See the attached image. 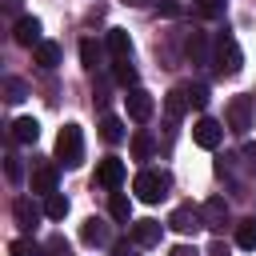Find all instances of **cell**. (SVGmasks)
Instances as JSON below:
<instances>
[{"instance_id": "6da1fadb", "label": "cell", "mask_w": 256, "mask_h": 256, "mask_svg": "<svg viewBox=\"0 0 256 256\" xmlns=\"http://www.w3.org/2000/svg\"><path fill=\"white\" fill-rule=\"evenodd\" d=\"M56 164L60 168H80L84 164V132L80 124H64L56 136Z\"/></svg>"}, {"instance_id": "7a4b0ae2", "label": "cell", "mask_w": 256, "mask_h": 256, "mask_svg": "<svg viewBox=\"0 0 256 256\" xmlns=\"http://www.w3.org/2000/svg\"><path fill=\"white\" fill-rule=\"evenodd\" d=\"M168 188H172V176H168L164 168H144V172L132 180V192H136L144 204H160V200L168 196Z\"/></svg>"}, {"instance_id": "3957f363", "label": "cell", "mask_w": 256, "mask_h": 256, "mask_svg": "<svg viewBox=\"0 0 256 256\" xmlns=\"http://www.w3.org/2000/svg\"><path fill=\"white\" fill-rule=\"evenodd\" d=\"M212 64H216L220 76H236V72L244 68V52H240V44H236L232 32H220V36H216V56H212Z\"/></svg>"}, {"instance_id": "277c9868", "label": "cell", "mask_w": 256, "mask_h": 256, "mask_svg": "<svg viewBox=\"0 0 256 256\" xmlns=\"http://www.w3.org/2000/svg\"><path fill=\"white\" fill-rule=\"evenodd\" d=\"M224 116H228V128L232 132H248L256 124V96H232Z\"/></svg>"}, {"instance_id": "5b68a950", "label": "cell", "mask_w": 256, "mask_h": 256, "mask_svg": "<svg viewBox=\"0 0 256 256\" xmlns=\"http://www.w3.org/2000/svg\"><path fill=\"white\" fill-rule=\"evenodd\" d=\"M168 228H176V232H184V236H196V232L204 228V212H196L192 204H180V208L168 216Z\"/></svg>"}, {"instance_id": "8992f818", "label": "cell", "mask_w": 256, "mask_h": 256, "mask_svg": "<svg viewBox=\"0 0 256 256\" xmlns=\"http://www.w3.org/2000/svg\"><path fill=\"white\" fill-rule=\"evenodd\" d=\"M96 184H100V188H108V192H116V188L124 184V160L104 156V160L96 164Z\"/></svg>"}, {"instance_id": "52a82bcc", "label": "cell", "mask_w": 256, "mask_h": 256, "mask_svg": "<svg viewBox=\"0 0 256 256\" xmlns=\"http://www.w3.org/2000/svg\"><path fill=\"white\" fill-rule=\"evenodd\" d=\"M124 104H128V116H132L136 124H144V120L152 116V92H144V88H128Z\"/></svg>"}, {"instance_id": "ba28073f", "label": "cell", "mask_w": 256, "mask_h": 256, "mask_svg": "<svg viewBox=\"0 0 256 256\" xmlns=\"http://www.w3.org/2000/svg\"><path fill=\"white\" fill-rule=\"evenodd\" d=\"M192 140H196L200 148H216V144L224 140V128H220L216 120H208V116H200V120L192 124Z\"/></svg>"}, {"instance_id": "9c48e42d", "label": "cell", "mask_w": 256, "mask_h": 256, "mask_svg": "<svg viewBox=\"0 0 256 256\" xmlns=\"http://www.w3.org/2000/svg\"><path fill=\"white\" fill-rule=\"evenodd\" d=\"M12 36H16V44H24V48H36V44H44V40H40V20H36V16H20Z\"/></svg>"}, {"instance_id": "30bf717a", "label": "cell", "mask_w": 256, "mask_h": 256, "mask_svg": "<svg viewBox=\"0 0 256 256\" xmlns=\"http://www.w3.org/2000/svg\"><path fill=\"white\" fill-rule=\"evenodd\" d=\"M104 44H108V56H112V60H128V56H132V40H128L124 28H108V32H104Z\"/></svg>"}, {"instance_id": "8fae6325", "label": "cell", "mask_w": 256, "mask_h": 256, "mask_svg": "<svg viewBox=\"0 0 256 256\" xmlns=\"http://www.w3.org/2000/svg\"><path fill=\"white\" fill-rule=\"evenodd\" d=\"M32 192L36 196H52L56 192V168L52 164H36L32 168Z\"/></svg>"}, {"instance_id": "7c38bea8", "label": "cell", "mask_w": 256, "mask_h": 256, "mask_svg": "<svg viewBox=\"0 0 256 256\" xmlns=\"http://www.w3.org/2000/svg\"><path fill=\"white\" fill-rule=\"evenodd\" d=\"M160 232H164V224H160V220H136V224H132V240H136L140 248L160 244Z\"/></svg>"}, {"instance_id": "4fadbf2b", "label": "cell", "mask_w": 256, "mask_h": 256, "mask_svg": "<svg viewBox=\"0 0 256 256\" xmlns=\"http://www.w3.org/2000/svg\"><path fill=\"white\" fill-rule=\"evenodd\" d=\"M12 216H16V224H20L24 232H32V228H36V220H40V208H36L28 196H20V200L12 204Z\"/></svg>"}, {"instance_id": "5bb4252c", "label": "cell", "mask_w": 256, "mask_h": 256, "mask_svg": "<svg viewBox=\"0 0 256 256\" xmlns=\"http://www.w3.org/2000/svg\"><path fill=\"white\" fill-rule=\"evenodd\" d=\"M228 224V204L220 200V196H212L208 204H204V228H212V232H220Z\"/></svg>"}, {"instance_id": "9a60e30c", "label": "cell", "mask_w": 256, "mask_h": 256, "mask_svg": "<svg viewBox=\"0 0 256 256\" xmlns=\"http://www.w3.org/2000/svg\"><path fill=\"white\" fill-rule=\"evenodd\" d=\"M36 136H40V120L36 116H20L12 124V140L16 144H36Z\"/></svg>"}, {"instance_id": "2e32d148", "label": "cell", "mask_w": 256, "mask_h": 256, "mask_svg": "<svg viewBox=\"0 0 256 256\" xmlns=\"http://www.w3.org/2000/svg\"><path fill=\"white\" fill-rule=\"evenodd\" d=\"M112 80L120 88H136V64H132V56L128 60H112Z\"/></svg>"}, {"instance_id": "e0dca14e", "label": "cell", "mask_w": 256, "mask_h": 256, "mask_svg": "<svg viewBox=\"0 0 256 256\" xmlns=\"http://www.w3.org/2000/svg\"><path fill=\"white\" fill-rule=\"evenodd\" d=\"M108 212H112V220L128 224V220H132V200H128L124 192H112V196H108Z\"/></svg>"}, {"instance_id": "ac0fdd59", "label": "cell", "mask_w": 256, "mask_h": 256, "mask_svg": "<svg viewBox=\"0 0 256 256\" xmlns=\"http://www.w3.org/2000/svg\"><path fill=\"white\" fill-rule=\"evenodd\" d=\"M236 244H240L244 252L256 248V216H244V220L236 224Z\"/></svg>"}, {"instance_id": "d6986e66", "label": "cell", "mask_w": 256, "mask_h": 256, "mask_svg": "<svg viewBox=\"0 0 256 256\" xmlns=\"http://www.w3.org/2000/svg\"><path fill=\"white\" fill-rule=\"evenodd\" d=\"M184 48H188V60L192 64H208V40H204V32H192Z\"/></svg>"}, {"instance_id": "ffe728a7", "label": "cell", "mask_w": 256, "mask_h": 256, "mask_svg": "<svg viewBox=\"0 0 256 256\" xmlns=\"http://www.w3.org/2000/svg\"><path fill=\"white\" fill-rule=\"evenodd\" d=\"M36 64H40V68H56V64H60V44H52V40L36 44Z\"/></svg>"}, {"instance_id": "44dd1931", "label": "cell", "mask_w": 256, "mask_h": 256, "mask_svg": "<svg viewBox=\"0 0 256 256\" xmlns=\"http://www.w3.org/2000/svg\"><path fill=\"white\" fill-rule=\"evenodd\" d=\"M184 108H188V88H172L168 100H164V112L176 120V116H184Z\"/></svg>"}, {"instance_id": "7402d4cb", "label": "cell", "mask_w": 256, "mask_h": 256, "mask_svg": "<svg viewBox=\"0 0 256 256\" xmlns=\"http://www.w3.org/2000/svg\"><path fill=\"white\" fill-rule=\"evenodd\" d=\"M44 216H48V220H64V216H68V196H60V192L44 196Z\"/></svg>"}, {"instance_id": "603a6c76", "label": "cell", "mask_w": 256, "mask_h": 256, "mask_svg": "<svg viewBox=\"0 0 256 256\" xmlns=\"http://www.w3.org/2000/svg\"><path fill=\"white\" fill-rule=\"evenodd\" d=\"M100 136H104L108 144H120V140H124V124H120V116H104V120H100Z\"/></svg>"}, {"instance_id": "cb8c5ba5", "label": "cell", "mask_w": 256, "mask_h": 256, "mask_svg": "<svg viewBox=\"0 0 256 256\" xmlns=\"http://www.w3.org/2000/svg\"><path fill=\"white\" fill-rule=\"evenodd\" d=\"M80 64H84L88 72H96V64H100V48H96V40H80Z\"/></svg>"}, {"instance_id": "d4e9b609", "label": "cell", "mask_w": 256, "mask_h": 256, "mask_svg": "<svg viewBox=\"0 0 256 256\" xmlns=\"http://www.w3.org/2000/svg\"><path fill=\"white\" fill-rule=\"evenodd\" d=\"M80 240H84V244H100V240H104V224H100L96 216H88L84 228H80Z\"/></svg>"}, {"instance_id": "484cf974", "label": "cell", "mask_w": 256, "mask_h": 256, "mask_svg": "<svg viewBox=\"0 0 256 256\" xmlns=\"http://www.w3.org/2000/svg\"><path fill=\"white\" fill-rule=\"evenodd\" d=\"M152 148H156V144H152V136H148V132H136V136H132V156H136V160H148V156H152Z\"/></svg>"}, {"instance_id": "4316f807", "label": "cell", "mask_w": 256, "mask_h": 256, "mask_svg": "<svg viewBox=\"0 0 256 256\" xmlns=\"http://www.w3.org/2000/svg\"><path fill=\"white\" fill-rule=\"evenodd\" d=\"M188 104H192V108H204V104H208V88H204V84H188Z\"/></svg>"}, {"instance_id": "83f0119b", "label": "cell", "mask_w": 256, "mask_h": 256, "mask_svg": "<svg viewBox=\"0 0 256 256\" xmlns=\"http://www.w3.org/2000/svg\"><path fill=\"white\" fill-rule=\"evenodd\" d=\"M12 256H40V244H32V240H12Z\"/></svg>"}, {"instance_id": "f1b7e54d", "label": "cell", "mask_w": 256, "mask_h": 256, "mask_svg": "<svg viewBox=\"0 0 256 256\" xmlns=\"http://www.w3.org/2000/svg\"><path fill=\"white\" fill-rule=\"evenodd\" d=\"M196 8H200V16H220L224 0H196Z\"/></svg>"}, {"instance_id": "f546056e", "label": "cell", "mask_w": 256, "mask_h": 256, "mask_svg": "<svg viewBox=\"0 0 256 256\" xmlns=\"http://www.w3.org/2000/svg\"><path fill=\"white\" fill-rule=\"evenodd\" d=\"M8 92H12L8 100H24V84H20V80H8Z\"/></svg>"}, {"instance_id": "4dcf8cb0", "label": "cell", "mask_w": 256, "mask_h": 256, "mask_svg": "<svg viewBox=\"0 0 256 256\" xmlns=\"http://www.w3.org/2000/svg\"><path fill=\"white\" fill-rule=\"evenodd\" d=\"M8 180H20V160L8 156Z\"/></svg>"}, {"instance_id": "1f68e13d", "label": "cell", "mask_w": 256, "mask_h": 256, "mask_svg": "<svg viewBox=\"0 0 256 256\" xmlns=\"http://www.w3.org/2000/svg\"><path fill=\"white\" fill-rule=\"evenodd\" d=\"M168 256H196V248H188V244H176Z\"/></svg>"}, {"instance_id": "d6a6232c", "label": "cell", "mask_w": 256, "mask_h": 256, "mask_svg": "<svg viewBox=\"0 0 256 256\" xmlns=\"http://www.w3.org/2000/svg\"><path fill=\"white\" fill-rule=\"evenodd\" d=\"M208 256H228V248H224V244H220V240H216V244H212V248H208Z\"/></svg>"}, {"instance_id": "836d02e7", "label": "cell", "mask_w": 256, "mask_h": 256, "mask_svg": "<svg viewBox=\"0 0 256 256\" xmlns=\"http://www.w3.org/2000/svg\"><path fill=\"white\" fill-rule=\"evenodd\" d=\"M112 256H132V252H128V244H116V248H112Z\"/></svg>"}, {"instance_id": "e575fe53", "label": "cell", "mask_w": 256, "mask_h": 256, "mask_svg": "<svg viewBox=\"0 0 256 256\" xmlns=\"http://www.w3.org/2000/svg\"><path fill=\"white\" fill-rule=\"evenodd\" d=\"M4 8H8V12H16V8H20V0H4Z\"/></svg>"}, {"instance_id": "d590c367", "label": "cell", "mask_w": 256, "mask_h": 256, "mask_svg": "<svg viewBox=\"0 0 256 256\" xmlns=\"http://www.w3.org/2000/svg\"><path fill=\"white\" fill-rule=\"evenodd\" d=\"M124 4H148V0H124Z\"/></svg>"}]
</instances>
